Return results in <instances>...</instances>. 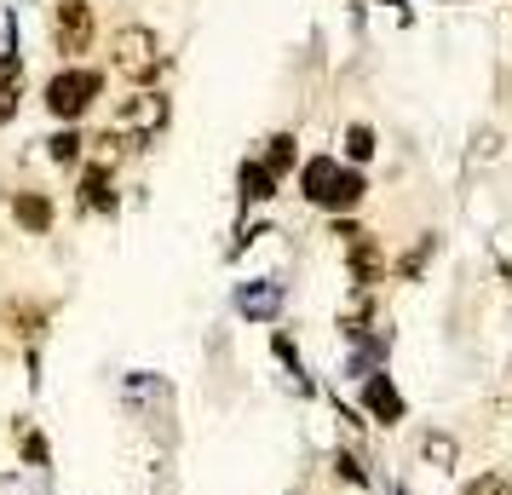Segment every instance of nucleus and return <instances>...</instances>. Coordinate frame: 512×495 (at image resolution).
<instances>
[{
    "label": "nucleus",
    "instance_id": "11",
    "mask_svg": "<svg viewBox=\"0 0 512 495\" xmlns=\"http://www.w3.org/2000/svg\"><path fill=\"white\" fill-rule=\"evenodd\" d=\"M236 311H242L248 323H277V311H282V283H271V277H259V283H242V288H236Z\"/></svg>",
    "mask_w": 512,
    "mask_h": 495
},
{
    "label": "nucleus",
    "instance_id": "4",
    "mask_svg": "<svg viewBox=\"0 0 512 495\" xmlns=\"http://www.w3.org/2000/svg\"><path fill=\"white\" fill-rule=\"evenodd\" d=\"M93 29H98V18H93L87 0H64V6H52V47L64 52L70 64L93 52Z\"/></svg>",
    "mask_w": 512,
    "mask_h": 495
},
{
    "label": "nucleus",
    "instance_id": "20",
    "mask_svg": "<svg viewBox=\"0 0 512 495\" xmlns=\"http://www.w3.org/2000/svg\"><path fill=\"white\" fill-rule=\"evenodd\" d=\"M392 495H409V490H403V484H397V490H392Z\"/></svg>",
    "mask_w": 512,
    "mask_h": 495
},
{
    "label": "nucleus",
    "instance_id": "5",
    "mask_svg": "<svg viewBox=\"0 0 512 495\" xmlns=\"http://www.w3.org/2000/svg\"><path fill=\"white\" fill-rule=\"evenodd\" d=\"M334 236L346 242V271H351V283L369 294V288L386 277V254H380V242H374L363 225H351V219H340V225H334Z\"/></svg>",
    "mask_w": 512,
    "mask_h": 495
},
{
    "label": "nucleus",
    "instance_id": "6",
    "mask_svg": "<svg viewBox=\"0 0 512 495\" xmlns=\"http://www.w3.org/2000/svg\"><path fill=\"white\" fill-rule=\"evenodd\" d=\"M47 329H52L47 300H35V294H6V300H0V334H12V340H24V346H41Z\"/></svg>",
    "mask_w": 512,
    "mask_h": 495
},
{
    "label": "nucleus",
    "instance_id": "3",
    "mask_svg": "<svg viewBox=\"0 0 512 495\" xmlns=\"http://www.w3.org/2000/svg\"><path fill=\"white\" fill-rule=\"evenodd\" d=\"M121 208V190H116V167H104V162H87L75 167V213H87V219H110V213Z\"/></svg>",
    "mask_w": 512,
    "mask_h": 495
},
{
    "label": "nucleus",
    "instance_id": "19",
    "mask_svg": "<svg viewBox=\"0 0 512 495\" xmlns=\"http://www.w3.org/2000/svg\"><path fill=\"white\" fill-rule=\"evenodd\" d=\"M461 495H512V478H507V472H478Z\"/></svg>",
    "mask_w": 512,
    "mask_h": 495
},
{
    "label": "nucleus",
    "instance_id": "13",
    "mask_svg": "<svg viewBox=\"0 0 512 495\" xmlns=\"http://www.w3.org/2000/svg\"><path fill=\"white\" fill-rule=\"evenodd\" d=\"M236 190H242V208H259V202H271L277 196V179L259 167V156L254 162H242V173H236Z\"/></svg>",
    "mask_w": 512,
    "mask_h": 495
},
{
    "label": "nucleus",
    "instance_id": "17",
    "mask_svg": "<svg viewBox=\"0 0 512 495\" xmlns=\"http://www.w3.org/2000/svg\"><path fill=\"white\" fill-rule=\"evenodd\" d=\"M334 478H346L351 490H369V467H363L351 449H334Z\"/></svg>",
    "mask_w": 512,
    "mask_h": 495
},
{
    "label": "nucleus",
    "instance_id": "2",
    "mask_svg": "<svg viewBox=\"0 0 512 495\" xmlns=\"http://www.w3.org/2000/svg\"><path fill=\"white\" fill-rule=\"evenodd\" d=\"M98 98H104V70H87V64H70V70L47 75V87H41V104H47V116L58 127H81L93 116Z\"/></svg>",
    "mask_w": 512,
    "mask_h": 495
},
{
    "label": "nucleus",
    "instance_id": "16",
    "mask_svg": "<svg viewBox=\"0 0 512 495\" xmlns=\"http://www.w3.org/2000/svg\"><path fill=\"white\" fill-rule=\"evenodd\" d=\"M420 455H426L432 467H455V438H449V432H426V438H420Z\"/></svg>",
    "mask_w": 512,
    "mask_h": 495
},
{
    "label": "nucleus",
    "instance_id": "14",
    "mask_svg": "<svg viewBox=\"0 0 512 495\" xmlns=\"http://www.w3.org/2000/svg\"><path fill=\"white\" fill-rule=\"evenodd\" d=\"M294 162H300V144H294V133H277V139H265V156H259V167L271 173V179H288L294 173Z\"/></svg>",
    "mask_w": 512,
    "mask_h": 495
},
{
    "label": "nucleus",
    "instance_id": "1",
    "mask_svg": "<svg viewBox=\"0 0 512 495\" xmlns=\"http://www.w3.org/2000/svg\"><path fill=\"white\" fill-rule=\"evenodd\" d=\"M300 196L323 213H351L369 196V179L357 167H340L334 156H311V162H300Z\"/></svg>",
    "mask_w": 512,
    "mask_h": 495
},
{
    "label": "nucleus",
    "instance_id": "7",
    "mask_svg": "<svg viewBox=\"0 0 512 495\" xmlns=\"http://www.w3.org/2000/svg\"><path fill=\"white\" fill-rule=\"evenodd\" d=\"M6 219H12L24 236H52V225H58V202H52L47 190L18 185L12 196H6Z\"/></svg>",
    "mask_w": 512,
    "mask_h": 495
},
{
    "label": "nucleus",
    "instance_id": "15",
    "mask_svg": "<svg viewBox=\"0 0 512 495\" xmlns=\"http://www.w3.org/2000/svg\"><path fill=\"white\" fill-rule=\"evenodd\" d=\"M271 352L282 357V369L294 375V386H300V392H311V386H305V363H300V346H294L288 334H271Z\"/></svg>",
    "mask_w": 512,
    "mask_h": 495
},
{
    "label": "nucleus",
    "instance_id": "8",
    "mask_svg": "<svg viewBox=\"0 0 512 495\" xmlns=\"http://www.w3.org/2000/svg\"><path fill=\"white\" fill-rule=\"evenodd\" d=\"M156 64H162V58H156V35H150V29H133V24L121 29L116 35V70L139 87V81L156 75Z\"/></svg>",
    "mask_w": 512,
    "mask_h": 495
},
{
    "label": "nucleus",
    "instance_id": "12",
    "mask_svg": "<svg viewBox=\"0 0 512 495\" xmlns=\"http://www.w3.org/2000/svg\"><path fill=\"white\" fill-rule=\"evenodd\" d=\"M41 144H47V162L52 167H70V173H75V167L87 162V133H81V127H58V133H47Z\"/></svg>",
    "mask_w": 512,
    "mask_h": 495
},
{
    "label": "nucleus",
    "instance_id": "10",
    "mask_svg": "<svg viewBox=\"0 0 512 495\" xmlns=\"http://www.w3.org/2000/svg\"><path fill=\"white\" fill-rule=\"evenodd\" d=\"M12 449H18V467H29V472L52 467V432L41 421H29V415L12 421Z\"/></svg>",
    "mask_w": 512,
    "mask_h": 495
},
{
    "label": "nucleus",
    "instance_id": "9",
    "mask_svg": "<svg viewBox=\"0 0 512 495\" xmlns=\"http://www.w3.org/2000/svg\"><path fill=\"white\" fill-rule=\"evenodd\" d=\"M363 415H369L374 426H397L409 415V403H403V392L392 386L386 369H369V375H363Z\"/></svg>",
    "mask_w": 512,
    "mask_h": 495
},
{
    "label": "nucleus",
    "instance_id": "18",
    "mask_svg": "<svg viewBox=\"0 0 512 495\" xmlns=\"http://www.w3.org/2000/svg\"><path fill=\"white\" fill-rule=\"evenodd\" d=\"M346 156H351V162H369V156H374V127H363V121L346 127Z\"/></svg>",
    "mask_w": 512,
    "mask_h": 495
}]
</instances>
